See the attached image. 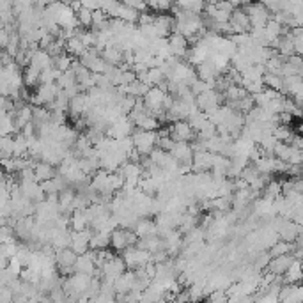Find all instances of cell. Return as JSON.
<instances>
[{
    "instance_id": "obj_14",
    "label": "cell",
    "mask_w": 303,
    "mask_h": 303,
    "mask_svg": "<svg viewBox=\"0 0 303 303\" xmlns=\"http://www.w3.org/2000/svg\"><path fill=\"white\" fill-rule=\"evenodd\" d=\"M87 50H89V48H87L85 43L80 39V36H73V38H69L66 41V52L69 53V55L76 57V59H80V57H82Z\"/></svg>"
},
{
    "instance_id": "obj_17",
    "label": "cell",
    "mask_w": 303,
    "mask_h": 303,
    "mask_svg": "<svg viewBox=\"0 0 303 303\" xmlns=\"http://www.w3.org/2000/svg\"><path fill=\"white\" fill-rule=\"evenodd\" d=\"M149 89H151L149 83L137 78L135 82H131L126 85V94H131V96H135V97H144L147 92H149Z\"/></svg>"
},
{
    "instance_id": "obj_25",
    "label": "cell",
    "mask_w": 303,
    "mask_h": 303,
    "mask_svg": "<svg viewBox=\"0 0 303 303\" xmlns=\"http://www.w3.org/2000/svg\"><path fill=\"white\" fill-rule=\"evenodd\" d=\"M8 268L11 269V271L16 275V277H20V275H22V271H23V268H25V266H23V262L20 261V259L15 255V257H11V259H9V266H8Z\"/></svg>"
},
{
    "instance_id": "obj_5",
    "label": "cell",
    "mask_w": 303,
    "mask_h": 303,
    "mask_svg": "<svg viewBox=\"0 0 303 303\" xmlns=\"http://www.w3.org/2000/svg\"><path fill=\"white\" fill-rule=\"evenodd\" d=\"M229 22H231L232 32H234V34H243V32H250V30H252L250 16H248V13L245 11L243 8L234 9Z\"/></svg>"
},
{
    "instance_id": "obj_18",
    "label": "cell",
    "mask_w": 303,
    "mask_h": 303,
    "mask_svg": "<svg viewBox=\"0 0 303 303\" xmlns=\"http://www.w3.org/2000/svg\"><path fill=\"white\" fill-rule=\"evenodd\" d=\"M39 76H41V69H38V67L32 66V64L25 66V69H23V80H25V85L27 87L38 85V83H39Z\"/></svg>"
},
{
    "instance_id": "obj_19",
    "label": "cell",
    "mask_w": 303,
    "mask_h": 303,
    "mask_svg": "<svg viewBox=\"0 0 303 303\" xmlns=\"http://www.w3.org/2000/svg\"><path fill=\"white\" fill-rule=\"evenodd\" d=\"M294 248H296L294 243H289V241H285V240H280V241H277V243L271 245L269 255H271V257H277V255H284V254H289V252H294Z\"/></svg>"
},
{
    "instance_id": "obj_16",
    "label": "cell",
    "mask_w": 303,
    "mask_h": 303,
    "mask_svg": "<svg viewBox=\"0 0 303 303\" xmlns=\"http://www.w3.org/2000/svg\"><path fill=\"white\" fill-rule=\"evenodd\" d=\"M117 18L124 20V22H128V23H139L140 11H139V9L131 8V6L121 4L119 11H117Z\"/></svg>"
},
{
    "instance_id": "obj_13",
    "label": "cell",
    "mask_w": 303,
    "mask_h": 303,
    "mask_svg": "<svg viewBox=\"0 0 303 303\" xmlns=\"http://www.w3.org/2000/svg\"><path fill=\"white\" fill-rule=\"evenodd\" d=\"M30 64L36 66L38 69H46V67H52L53 66V57L48 53V50L45 48H39L38 52L34 53L32 59H30Z\"/></svg>"
},
{
    "instance_id": "obj_12",
    "label": "cell",
    "mask_w": 303,
    "mask_h": 303,
    "mask_svg": "<svg viewBox=\"0 0 303 303\" xmlns=\"http://www.w3.org/2000/svg\"><path fill=\"white\" fill-rule=\"evenodd\" d=\"M284 280L289 282V284H301L303 282V264L298 257L292 261V264L284 273Z\"/></svg>"
},
{
    "instance_id": "obj_24",
    "label": "cell",
    "mask_w": 303,
    "mask_h": 303,
    "mask_svg": "<svg viewBox=\"0 0 303 303\" xmlns=\"http://www.w3.org/2000/svg\"><path fill=\"white\" fill-rule=\"evenodd\" d=\"M15 301V291L9 285H0V303Z\"/></svg>"
},
{
    "instance_id": "obj_4",
    "label": "cell",
    "mask_w": 303,
    "mask_h": 303,
    "mask_svg": "<svg viewBox=\"0 0 303 303\" xmlns=\"http://www.w3.org/2000/svg\"><path fill=\"white\" fill-rule=\"evenodd\" d=\"M170 135H172L174 140H186V142H191V140L197 139V131L193 130V126H191L188 119L174 121L172 128H170Z\"/></svg>"
},
{
    "instance_id": "obj_7",
    "label": "cell",
    "mask_w": 303,
    "mask_h": 303,
    "mask_svg": "<svg viewBox=\"0 0 303 303\" xmlns=\"http://www.w3.org/2000/svg\"><path fill=\"white\" fill-rule=\"evenodd\" d=\"M215 161V153L211 151H195L193 153V172H206L211 170Z\"/></svg>"
},
{
    "instance_id": "obj_10",
    "label": "cell",
    "mask_w": 303,
    "mask_h": 303,
    "mask_svg": "<svg viewBox=\"0 0 303 303\" xmlns=\"http://www.w3.org/2000/svg\"><path fill=\"white\" fill-rule=\"evenodd\" d=\"M133 231L137 232L140 238H149V236L158 234V224L156 220H151V218L147 217H140L135 222Z\"/></svg>"
},
{
    "instance_id": "obj_6",
    "label": "cell",
    "mask_w": 303,
    "mask_h": 303,
    "mask_svg": "<svg viewBox=\"0 0 303 303\" xmlns=\"http://www.w3.org/2000/svg\"><path fill=\"white\" fill-rule=\"evenodd\" d=\"M193 146H190V142H186V140H177L174 149L170 151V154L179 163H193Z\"/></svg>"
},
{
    "instance_id": "obj_22",
    "label": "cell",
    "mask_w": 303,
    "mask_h": 303,
    "mask_svg": "<svg viewBox=\"0 0 303 303\" xmlns=\"http://www.w3.org/2000/svg\"><path fill=\"white\" fill-rule=\"evenodd\" d=\"M92 15H94L92 9L83 8V6L76 11V18H78L80 25H82L83 29H90V27H92Z\"/></svg>"
},
{
    "instance_id": "obj_2",
    "label": "cell",
    "mask_w": 303,
    "mask_h": 303,
    "mask_svg": "<svg viewBox=\"0 0 303 303\" xmlns=\"http://www.w3.org/2000/svg\"><path fill=\"white\" fill-rule=\"evenodd\" d=\"M55 261H57V269L59 273L67 277V275L75 273V264L78 261V254L73 250L71 247L60 248V250L55 252Z\"/></svg>"
},
{
    "instance_id": "obj_20",
    "label": "cell",
    "mask_w": 303,
    "mask_h": 303,
    "mask_svg": "<svg viewBox=\"0 0 303 303\" xmlns=\"http://www.w3.org/2000/svg\"><path fill=\"white\" fill-rule=\"evenodd\" d=\"M76 83H78V80H76V75L73 69L62 71L59 78H57V85H59L60 89H69V87H75Z\"/></svg>"
},
{
    "instance_id": "obj_1",
    "label": "cell",
    "mask_w": 303,
    "mask_h": 303,
    "mask_svg": "<svg viewBox=\"0 0 303 303\" xmlns=\"http://www.w3.org/2000/svg\"><path fill=\"white\" fill-rule=\"evenodd\" d=\"M133 142H135V149L139 151L142 156H149L153 153V149L158 146V131H147V130H137L133 131Z\"/></svg>"
},
{
    "instance_id": "obj_9",
    "label": "cell",
    "mask_w": 303,
    "mask_h": 303,
    "mask_svg": "<svg viewBox=\"0 0 303 303\" xmlns=\"http://www.w3.org/2000/svg\"><path fill=\"white\" fill-rule=\"evenodd\" d=\"M34 172H36V181H38V183H43V181L53 179V177L59 174V170H55V165L50 163V161L39 160V161H36V165H34Z\"/></svg>"
},
{
    "instance_id": "obj_3",
    "label": "cell",
    "mask_w": 303,
    "mask_h": 303,
    "mask_svg": "<svg viewBox=\"0 0 303 303\" xmlns=\"http://www.w3.org/2000/svg\"><path fill=\"white\" fill-rule=\"evenodd\" d=\"M165 97H167V90L161 89V87L154 85L149 89V92L144 96V103H146V107L149 109V112L153 114V116H160V114H163V101Z\"/></svg>"
},
{
    "instance_id": "obj_21",
    "label": "cell",
    "mask_w": 303,
    "mask_h": 303,
    "mask_svg": "<svg viewBox=\"0 0 303 303\" xmlns=\"http://www.w3.org/2000/svg\"><path fill=\"white\" fill-rule=\"evenodd\" d=\"M53 66L60 71H67V69H71L73 66V55H69L67 52H62L59 55L53 57Z\"/></svg>"
},
{
    "instance_id": "obj_23",
    "label": "cell",
    "mask_w": 303,
    "mask_h": 303,
    "mask_svg": "<svg viewBox=\"0 0 303 303\" xmlns=\"http://www.w3.org/2000/svg\"><path fill=\"white\" fill-rule=\"evenodd\" d=\"M20 250V245L15 241H8V243H2V247H0V255L2 257H15L16 254H18Z\"/></svg>"
},
{
    "instance_id": "obj_8",
    "label": "cell",
    "mask_w": 303,
    "mask_h": 303,
    "mask_svg": "<svg viewBox=\"0 0 303 303\" xmlns=\"http://www.w3.org/2000/svg\"><path fill=\"white\" fill-rule=\"evenodd\" d=\"M294 259H296V255L292 254V252L284 254V255H277V257H271V261H269V264L266 269H269V271H273V273H277V275H284L289 269V266L292 264Z\"/></svg>"
},
{
    "instance_id": "obj_11",
    "label": "cell",
    "mask_w": 303,
    "mask_h": 303,
    "mask_svg": "<svg viewBox=\"0 0 303 303\" xmlns=\"http://www.w3.org/2000/svg\"><path fill=\"white\" fill-rule=\"evenodd\" d=\"M130 247L128 241V229L117 227L110 232V248H114L116 252H123L124 248Z\"/></svg>"
},
{
    "instance_id": "obj_15",
    "label": "cell",
    "mask_w": 303,
    "mask_h": 303,
    "mask_svg": "<svg viewBox=\"0 0 303 303\" xmlns=\"http://www.w3.org/2000/svg\"><path fill=\"white\" fill-rule=\"evenodd\" d=\"M90 248L92 250H101V248H110V234L103 231H94L90 238Z\"/></svg>"
}]
</instances>
